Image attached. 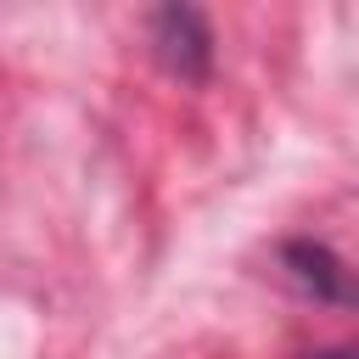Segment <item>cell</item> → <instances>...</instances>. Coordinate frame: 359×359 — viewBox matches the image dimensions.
<instances>
[{
	"label": "cell",
	"mask_w": 359,
	"mask_h": 359,
	"mask_svg": "<svg viewBox=\"0 0 359 359\" xmlns=\"http://www.w3.org/2000/svg\"><path fill=\"white\" fill-rule=\"evenodd\" d=\"M151 50L185 84H202L213 73V28H208V17L196 6H163V11H151Z\"/></svg>",
	"instance_id": "1"
},
{
	"label": "cell",
	"mask_w": 359,
	"mask_h": 359,
	"mask_svg": "<svg viewBox=\"0 0 359 359\" xmlns=\"http://www.w3.org/2000/svg\"><path fill=\"white\" fill-rule=\"evenodd\" d=\"M286 275L314 297V303H348V269L325 241H286L280 247Z\"/></svg>",
	"instance_id": "2"
},
{
	"label": "cell",
	"mask_w": 359,
	"mask_h": 359,
	"mask_svg": "<svg viewBox=\"0 0 359 359\" xmlns=\"http://www.w3.org/2000/svg\"><path fill=\"white\" fill-rule=\"evenodd\" d=\"M303 359H353L348 348H320V353H303Z\"/></svg>",
	"instance_id": "3"
}]
</instances>
